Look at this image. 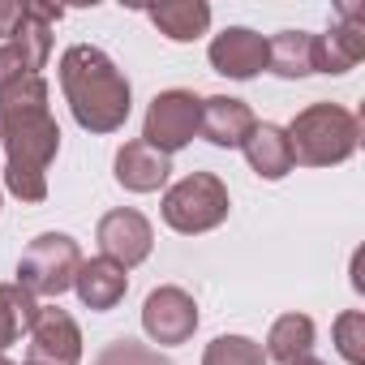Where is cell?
<instances>
[{
    "mask_svg": "<svg viewBox=\"0 0 365 365\" xmlns=\"http://www.w3.org/2000/svg\"><path fill=\"white\" fill-rule=\"evenodd\" d=\"M314 339H318V327H314L309 314H279V318L271 322V331H267V348H262V352H267V361L292 365V361L309 356Z\"/></svg>",
    "mask_w": 365,
    "mask_h": 365,
    "instance_id": "cell-18",
    "label": "cell"
},
{
    "mask_svg": "<svg viewBox=\"0 0 365 365\" xmlns=\"http://www.w3.org/2000/svg\"><path fill=\"white\" fill-rule=\"evenodd\" d=\"M335 26L327 35H314V73H348L365 56V9L361 5H339Z\"/></svg>",
    "mask_w": 365,
    "mask_h": 365,
    "instance_id": "cell-10",
    "label": "cell"
},
{
    "mask_svg": "<svg viewBox=\"0 0 365 365\" xmlns=\"http://www.w3.org/2000/svg\"><path fill=\"white\" fill-rule=\"evenodd\" d=\"M146 22L168 43H194L211 31V5H202V0H163V5L146 9Z\"/></svg>",
    "mask_w": 365,
    "mask_h": 365,
    "instance_id": "cell-15",
    "label": "cell"
},
{
    "mask_svg": "<svg viewBox=\"0 0 365 365\" xmlns=\"http://www.w3.org/2000/svg\"><path fill=\"white\" fill-rule=\"evenodd\" d=\"M22 78H39V73H35L31 61L18 52V43H0V91L14 86V82H22Z\"/></svg>",
    "mask_w": 365,
    "mask_h": 365,
    "instance_id": "cell-23",
    "label": "cell"
},
{
    "mask_svg": "<svg viewBox=\"0 0 365 365\" xmlns=\"http://www.w3.org/2000/svg\"><path fill=\"white\" fill-rule=\"evenodd\" d=\"M61 91L73 112V120L86 133H116L129 112H133V86L120 73V65L95 48V43H73L61 52Z\"/></svg>",
    "mask_w": 365,
    "mask_h": 365,
    "instance_id": "cell-2",
    "label": "cell"
},
{
    "mask_svg": "<svg viewBox=\"0 0 365 365\" xmlns=\"http://www.w3.org/2000/svg\"><path fill=\"white\" fill-rule=\"evenodd\" d=\"M112 176H116V185L129 190V194H155L168 185V176H172V159L159 155L155 146H146L142 138L125 142L116 150V163H112Z\"/></svg>",
    "mask_w": 365,
    "mask_h": 365,
    "instance_id": "cell-13",
    "label": "cell"
},
{
    "mask_svg": "<svg viewBox=\"0 0 365 365\" xmlns=\"http://www.w3.org/2000/svg\"><path fill=\"white\" fill-rule=\"evenodd\" d=\"M48 78H22L0 91V150H5V190L22 202L48 198V168L61 155V125L52 116Z\"/></svg>",
    "mask_w": 365,
    "mask_h": 365,
    "instance_id": "cell-1",
    "label": "cell"
},
{
    "mask_svg": "<svg viewBox=\"0 0 365 365\" xmlns=\"http://www.w3.org/2000/svg\"><path fill=\"white\" fill-rule=\"evenodd\" d=\"M292 365H327V361H318V356H301V361H292Z\"/></svg>",
    "mask_w": 365,
    "mask_h": 365,
    "instance_id": "cell-26",
    "label": "cell"
},
{
    "mask_svg": "<svg viewBox=\"0 0 365 365\" xmlns=\"http://www.w3.org/2000/svg\"><path fill=\"white\" fill-rule=\"evenodd\" d=\"M163 224L180 237H202V232H215L228 211H232V198H228V185L215 176V172H190L180 176L176 185L163 190Z\"/></svg>",
    "mask_w": 365,
    "mask_h": 365,
    "instance_id": "cell-4",
    "label": "cell"
},
{
    "mask_svg": "<svg viewBox=\"0 0 365 365\" xmlns=\"http://www.w3.org/2000/svg\"><path fill=\"white\" fill-rule=\"evenodd\" d=\"M198 120H202V99L194 91H159L146 108V120H142V142L155 146L159 155H176L185 150L194 138H198Z\"/></svg>",
    "mask_w": 365,
    "mask_h": 365,
    "instance_id": "cell-6",
    "label": "cell"
},
{
    "mask_svg": "<svg viewBox=\"0 0 365 365\" xmlns=\"http://www.w3.org/2000/svg\"><path fill=\"white\" fill-rule=\"evenodd\" d=\"M26 365H31V361H26Z\"/></svg>",
    "mask_w": 365,
    "mask_h": 365,
    "instance_id": "cell-28",
    "label": "cell"
},
{
    "mask_svg": "<svg viewBox=\"0 0 365 365\" xmlns=\"http://www.w3.org/2000/svg\"><path fill=\"white\" fill-rule=\"evenodd\" d=\"M31 365H82V327L61 305H39L26 327Z\"/></svg>",
    "mask_w": 365,
    "mask_h": 365,
    "instance_id": "cell-8",
    "label": "cell"
},
{
    "mask_svg": "<svg viewBox=\"0 0 365 365\" xmlns=\"http://www.w3.org/2000/svg\"><path fill=\"white\" fill-rule=\"evenodd\" d=\"M267 69L284 82H301L314 73V35L309 31H279L267 39Z\"/></svg>",
    "mask_w": 365,
    "mask_h": 365,
    "instance_id": "cell-17",
    "label": "cell"
},
{
    "mask_svg": "<svg viewBox=\"0 0 365 365\" xmlns=\"http://www.w3.org/2000/svg\"><path fill=\"white\" fill-rule=\"evenodd\" d=\"M284 133L292 146V163H305V168H335V163L352 159L361 146V120L339 103L301 108Z\"/></svg>",
    "mask_w": 365,
    "mask_h": 365,
    "instance_id": "cell-3",
    "label": "cell"
},
{
    "mask_svg": "<svg viewBox=\"0 0 365 365\" xmlns=\"http://www.w3.org/2000/svg\"><path fill=\"white\" fill-rule=\"evenodd\" d=\"M258 116L245 99L237 95H211L202 99V120H198V133L211 142V146H224V150H241L245 138L254 133Z\"/></svg>",
    "mask_w": 365,
    "mask_h": 365,
    "instance_id": "cell-12",
    "label": "cell"
},
{
    "mask_svg": "<svg viewBox=\"0 0 365 365\" xmlns=\"http://www.w3.org/2000/svg\"><path fill=\"white\" fill-rule=\"evenodd\" d=\"M78 267H82V245L69 237V232H43V237H35L26 250H22V258H18V288H26L35 301L39 297H61V292H69L73 288V275H78Z\"/></svg>",
    "mask_w": 365,
    "mask_h": 365,
    "instance_id": "cell-5",
    "label": "cell"
},
{
    "mask_svg": "<svg viewBox=\"0 0 365 365\" xmlns=\"http://www.w3.org/2000/svg\"><path fill=\"white\" fill-rule=\"evenodd\" d=\"M73 292H78V301L86 305V309H95V314H108V309H116L120 301H125V292H129V271L125 267H116L112 258H82V267H78V275H73Z\"/></svg>",
    "mask_w": 365,
    "mask_h": 365,
    "instance_id": "cell-14",
    "label": "cell"
},
{
    "mask_svg": "<svg viewBox=\"0 0 365 365\" xmlns=\"http://www.w3.org/2000/svg\"><path fill=\"white\" fill-rule=\"evenodd\" d=\"M142 331L150 335V344H163V348L190 344L198 331V301L176 284L150 288L142 301Z\"/></svg>",
    "mask_w": 365,
    "mask_h": 365,
    "instance_id": "cell-7",
    "label": "cell"
},
{
    "mask_svg": "<svg viewBox=\"0 0 365 365\" xmlns=\"http://www.w3.org/2000/svg\"><path fill=\"white\" fill-rule=\"evenodd\" d=\"M202 365H267V352L250 335H215L202 352Z\"/></svg>",
    "mask_w": 365,
    "mask_h": 365,
    "instance_id": "cell-20",
    "label": "cell"
},
{
    "mask_svg": "<svg viewBox=\"0 0 365 365\" xmlns=\"http://www.w3.org/2000/svg\"><path fill=\"white\" fill-rule=\"evenodd\" d=\"M352 288H356V292H365V279H361V250L352 254Z\"/></svg>",
    "mask_w": 365,
    "mask_h": 365,
    "instance_id": "cell-25",
    "label": "cell"
},
{
    "mask_svg": "<svg viewBox=\"0 0 365 365\" xmlns=\"http://www.w3.org/2000/svg\"><path fill=\"white\" fill-rule=\"evenodd\" d=\"M35 309H39V301H35L26 288H18V284H0V352L14 348V344L26 335Z\"/></svg>",
    "mask_w": 365,
    "mask_h": 365,
    "instance_id": "cell-19",
    "label": "cell"
},
{
    "mask_svg": "<svg viewBox=\"0 0 365 365\" xmlns=\"http://www.w3.org/2000/svg\"><path fill=\"white\" fill-rule=\"evenodd\" d=\"M0 365H14V361H9V356H5V352H0Z\"/></svg>",
    "mask_w": 365,
    "mask_h": 365,
    "instance_id": "cell-27",
    "label": "cell"
},
{
    "mask_svg": "<svg viewBox=\"0 0 365 365\" xmlns=\"http://www.w3.org/2000/svg\"><path fill=\"white\" fill-rule=\"evenodd\" d=\"M207 61L215 73H224L232 82H250L267 69V35H258L250 26H228L211 39Z\"/></svg>",
    "mask_w": 365,
    "mask_h": 365,
    "instance_id": "cell-11",
    "label": "cell"
},
{
    "mask_svg": "<svg viewBox=\"0 0 365 365\" xmlns=\"http://www.w3.org/2000/svg\"><path fill=\"white\" fill-rule=\"evenodd\" d=\"M91 365H172L159 348H150V344H142V339H112V344H103L99 348V356L91 361Z\"/></svg>",
    "mask_w": 365,
    "mask_h": 365,
    "instance_id": "cell-21",
    "label": "cell"
},
{
    "mask_svg": "<svg viewBox=\"0 0 365 365\" xmlns=\"http://www.w3.org/2000/svg\"><path fill=\"white\" fill-rule=\"evenodd\" d=\"M95 241H99V254H103V258H112L116 267L133 271V267H142V262L150 258V250H155V228H150V220H146L142 211L116 207V211H108V215L99 220Z\"/></svg>",
    "mask_w": 365,
    "mask_h": 365,
    "instance_id": "cell-9",
    "label": "cell"
},
{
    "mask_svg": "<svg viewBox=\"0 0 365 365\" xmlns=\"http://www.w3.org/2000/svg\"><path fill=\"white\" fill-rule=\"evenodd\" d=\"M241 150H245L254 176H262V180H284V176L297 168V163H292V146H288L284 125H271V120L254 125V133L245 138Z\"/></svg>",
    "mask_w": 365,
    "mask_h": 365,
    "instance_id": "cell-16",
    "label": "cell"
},
{
    "mask_svg": "<svg viewBox=\"0 0 365 365\" xmlns=\"http://www.w3.org/2000/svg\"><path fill=\"white\" fill-rule=\"evenodd\" d=\"M18 26H22V5L18 0H0V39H14Z\"/></svg>",
    "mask_w": 365,
    "mask_h": 365,
    "instance_id": "cell-24",
    "label": "cell"
},
{
    "mask_svg": "<svg viewBox=\"0 0 365 365\" xmlns=\"http://www.w3.org/2000/svg\"><path fill=\"white\" fill-rule=\"evenodd\" d=\"M331 335H335V348L348 365H365V314L361 309H344L331 322Z\"/></svg>",
    "mask_w": 365,
    "mask_h": 365,
    "instance_id": "cell-22",
    "label": "cell"
}]
</instances>
